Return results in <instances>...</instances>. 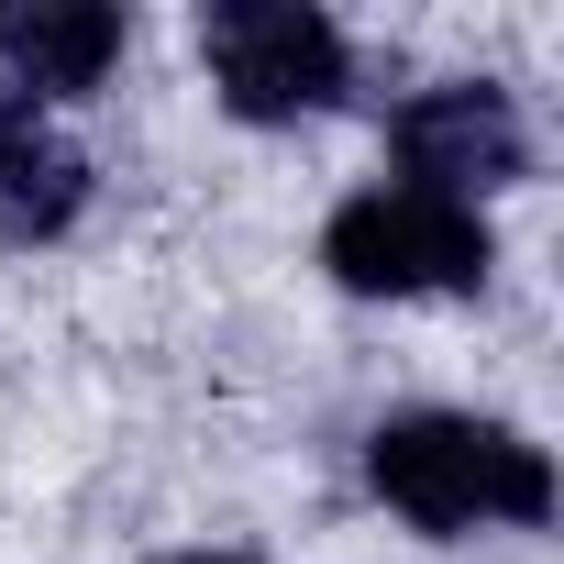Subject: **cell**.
Returning <instances> with one entry per match:
<instances>
[{
    "instance_id": "3957f363",
    "label": "cell",
    "mask_w": 564,
    "mask_h": 564,
    "mask_svg": "<svg viewBox=\"0 0 564 564\" xmlns=\"http://www.w3.org/2000/svg\"><path fill=\"white\" fill-rule=\"evenodd\" d=\"M199 56L243 122H311L344 100V34L311 0H221L199 23Z\"/></svg>"
},
{
    "instance_id": "7a4b0ae2",
    "label": "cell",
    "mask_w": 564,
    "mask_h": 564,
    "mask_svg": "<svg viewBox=\"0 0 564 564\" xmlns=\"http://www.w3.org/2000/svg\"><path fill=\"white\" fill-rule=\"evenodd\" d=\"M322 265L355 300H432V289H487V221L421 188H366L333 210Z\"/></svg>"
},
{
    "instance_id": "8992f818",
    "label": "cell",
    "mask_w": 564,
    "mask_h": 564,
    "mask_svg": "<svg viewBox=\"0 0 564 564\" xmlns=\"http://www.w3.org/2000/svg\"><path fill=\"white\" fill-rule=\"evenodd\" d=\"M0 45H12L23 89H100V67L122 56V12H100V0H34V12L0 23Z\"/></svg>"
},
{
    "instance_id": "5b68a950",
    "label": "cell",
    "mask_w": 564,
    "mask_h": 564,
    "mask_svg": "<svg viewBox=\"0 0 564 564\" xmlns=\"http://www.w3.org/2000/svg\"><path fill=\"white\" fill-rule=\"evenodd\" d=\"M78 199H89L78 144H56L23 89H0V232H12V243H45V232L78 221Z\"/></svg>"
},
{
    "instance_id": "6da1fadb",
    "label": "cell",
    "mask_w": 564,
    "mask_h": 564,
    "mask_svg": "<svg viewBox=\"0 0 564 564\" xmlns=\"http://www.w3.org/2000/svg\"><path fill=\"white\" fill-rule=\"evenodd\" d=\"M366 476L399 520L421 531H487V520H542L553 509V465L542 443L498 432V421H465V410H410L366 443Z\"/></svg>"
},
{
    "instance_id": "277c9868",
    "label": "cell",
    "mask_w": 564,
    "mask_h": 564,
    "mask_svg": "<svg viewBox=\"0 0 564 564\" xmlns=\"http://www.w3.org/2000/svg\"><path fill=\"white\" fill-rule=\"evenodd\" d=\"M388 144H399V166H410L399 188H421V199H454V210H476L487 188H509V177L531 166V133H520L509 89H487V78H454V89H421V100H399Z\"/></svg>"
}]
</instances>
